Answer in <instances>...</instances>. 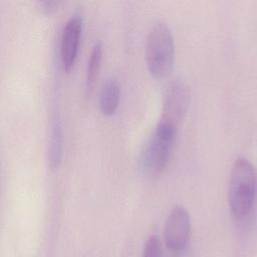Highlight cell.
Segmentation results:
<instances>
[{
	"mask_svg": "<svg viewBox=\"0 0 257 257\" xmlns=\"http://www.w3.org/2000/svg\"><path fill=\"white\" fill-rule=\"evenodd\" d=\"M256 193V173L253 164L238 158L231 169L228 184V203L231 214L245 218L253 208Z\"/></svg>",
	"mask_w": 257,
	"mask_h": 257,
	"instance_id": "cell-1",
	"label": "cell"
},
{
	"mask_svg": "<svg viewBox=\"0 0 257 257\" xmlns=\"http://www.w3.org/2000/svg\"><path fill=\"white\" fill-rule=\"evenodd\" d=\"M177 130L160 120L143 147L139 158L141 171L147 176H157L166 168L173 150Z\"/></svg>",
	"mask_w": 257,
	"mask_h": 257,
	"instance_id": "cell-2",
	"label": "cell"
},
{
	"mask_svg": "<svg viewBox=\"0 0 257 257\" xmlns=\"http://www.w3.org/2000/svg\"><path fill=\"white\" fill-rule=\"evenodd\" d=\"M147 65L156 78L169 76L175 63V42L170 27L163 21L151 28L146 45Z\"/></svg>",
	"mask_w": 257,
	"mask_h": 257,
	"instance_id": "cell-3",
	"label": "cell"
},
{
	"mask_svg": "<svg viewBox=\"0 0 257 257\" xmlns=\"http://www.w3.org/2000/svg\"><path fill=\"white\" fill-rule=\"evenodd\" d=\"M190 101L191 91L188 84L183 79H175L166 91L163 115L160 120L178 128L186 116Z\"/></svg>",
	"mask_w": 257,
	"mask_h": 257,
	"instance_id": "cell-4",
	"label": "cell"
},
{
	"mask_svg": "<svg viewBox=\"0 0 257 257\" xmlns=\"http://www.w3.org/2000/svg\"><path fill=\"white\" fill-rule=\"evenodd\" d=\"M191 218L182 206H175L168 215L164 226V241L167 248L179 253L183 251L190 239Z\"/></svg>",
	"mask_w": 257,
	"mask_h": 257,
	"instance_id": "cell-5",
	"label": "cell"
},
{
	"mask_svg": "<svg viewBox=\"0 0 257 257\" xmlns=\"http://www.w3.org/2000/svg\"><path fill=\"white\" fill-rule=\"evenodd\" d=\"M82 31V19L79 15L71 16L65 23L61 34L60 59L63 70L70 71L73 67L77 53L79 40Z\"/></svg>",
	"mask_w": 257,
	"mask_h": 257,
	"instance_id": "cell-6",
	"label": "cell"
},
{
	"mask_svg": "<svg viewBox=\"0 0 257 257\" xmlns=\"http://www.w3.org/2000/svg\"><path fill=\"white\" fill-rule=\"evenodd\" d=\"M120 87L114 77L107 78L99 93V108L105 115L113 114L119 104Z\"/></svg>",
	"mask_w": 257,
	"mask_h": 257,
	"instance_id": "cell-7",
	"label": "cell"
},
{
	"mask_svg": "<svg viewBox=\"0 0 257 257\" xmlns=\"http://www.w3.org/2000/svg\"><path fill=\"white\" fill-rule=\"evenodd\" d=\"M102 59V46L100 42H96L89 55V59L87 61L86 74H85V84L87 91H90L94 86V83L98 77L100 70V63Z\"/></svg>",
	"mask_w": 257,
	"mask_h": 257,
	"instance_id": "cell-8",
	"label": "cell"
},
{
	"mask_svg": "<svg viewBox=\"0 0 257 257\" xmlns=\"http://www.w3.org/2000/svg\"><path fill=\"white\" fill-rule=\"evenodd\" d=\"M61 148H62V134L61 126L55 122L53 131H52V139H51V149H50V162L51 165L57 167L60 162L61 157Z\"/></svg>",
	"mask_w": 257,
	"mask_h": 257,
	"instance_id": "cell-9",
	"label": "cell"
},
{
	"mask_svg": "<svg viewBox=\"0 0 257 257\" xmlns=\"http://www.w3.org/2000/svg\"><path fill=\"white\" fill-rule=\"evenodd\" d=\"M163 254L162 243L157 235H151L145 244L143 255L146 257H157Z\"/></svg>",
	"mask_w": 257,
	"mask_h": 257,
	"instance_id": "cell-10",
	"label": "cell"
},
{
	"mask_svg": "<svg viewBox=\"0 0 257 257\" xmlns=\"http://www.w3.org/2000/svg\"><path fill=\"white\" fill-rule=\"evenodd\" d=\"M40 8L42 11H44L45 13H52L54 11H56L59 7V5L61 4L60 1H41V2H38Z\"/></svg>",
	"mask_w": 257,
	"mask_h": 257,
	"instance_id": "cell-11",
	"label": "cell"
}]
</instances>
